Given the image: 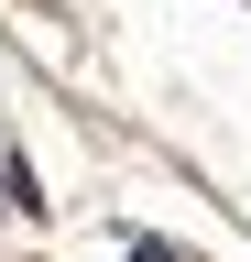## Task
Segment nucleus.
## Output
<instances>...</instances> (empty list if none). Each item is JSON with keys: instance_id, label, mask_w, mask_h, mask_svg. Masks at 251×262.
I'll use <instances>...</instances> for the list:
<instances>
[{"instance_id": "obj_1", "label": "nucleus", "mask_w": 251, "mask_h": 262, "mask_svg": "<svg viewBox=\"0 0 251 262\" xmlns=\"http://www.w3.org/2000/svg\"><path fill=\"white\" fill-rule=\"evenodd\" d=\"M131 262H186V251L175 241H131Z\"/></svg>"}]
</instances>
